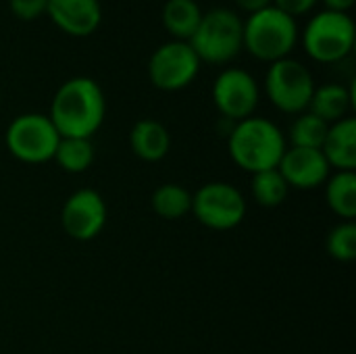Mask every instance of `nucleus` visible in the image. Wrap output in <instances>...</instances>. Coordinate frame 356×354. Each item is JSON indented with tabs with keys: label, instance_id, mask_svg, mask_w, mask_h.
Masks as SVG:
<instances>
[{
	"label": "nucleus",
	"instance_id": "obj_21",
	"mask_svg": "<svg viewBox=\"0 0 356 354\" xmlns=\"http://www.w3.org/2000/svg\"><path fill=\"white\" fill-rule=\"evenodd\" d=\"M250 190H252L254 200L261 207L275 209V207H280L288 198L290 186L284 179V175L280 173V169H267V171L252 173Z\"/></svg>",
	"mask_w": 356,
	"mask_h": 354
},
{
	"label": "nucleus",
	"instance_id": "obj_6",
	"mask_svg": "<svg viewBox=\"0 0 356 354\" xmlns=\"http://www.w3.org/2000/svg\"><path fill=\"white\" fill-rule=\"evenodd\" d=\"M315 79L309 67L296 58H282L269 65L265 75V94L275 108L288 115H300L309 111Z\"/></svg>",
	"mask_w": 356,
	"mask_h": 354
},
{
	"label": "nucleus",
	"instance_id": "obj_9",
	"mask_svg": "<svg viewBox=\"0 0 356 354\" xmlns=\"http://www.w3.org/2000/svg\"><path fill=\"white\" fill-rule=\"evenodd\" d=\"M200 65L202 63L190 42L169 40L150 54L148 79L156 90L177 92L188 88L196 79Z\"/></svg>",
	"mask_w": 356,
	"mask_h": 354
},
{
	"label": "nucleus",
	"instance_id": "obj_5",
	"mask_svg": "<svg viewBox=\"0 0 356 354\" xmlns=\"http://www.w3.org/2000/svg\"><path fill=\"white\" fill-rule=\"evenodd\" d=\"M305 52L317 63H340L344 61L356 42V27L348 13L319 10L315 13L302 31Z\"/></svg>",
	"mask_w": 356,
	"mask_h": 354
},
{
	"label": "nucleus",
	"instance_id": "obj_20",
	"mask_svg": "<svg viewBox=\"0 0 356 354\" xmlns=\"http://www.w3.org/2000/svg\"><path fill=\"white\" fill-rule=\"evenodd\" d=\"M52 161L67 173H83L94 163V144L88 138H60Z\"/></svg>",
	"mask_w": 356,
	"mask_h": 354
},
{
	"label": "nucleus",
	"instance_id": "obj_18",
	"mask_svg": "<svg viewBox=\"0 0 356 354\" xmlns=\"http://www.w3.org/2000/svg\"><path fill=\"white\" fill-rule=\"evenodd\" d=\"M325 198L330 209L346 219L353 221L356 217V173L355 171H338L336 175L327 177L325 182Z\"/></svg>",
	"mask_w": 356,
	"mask_h": 354
},
{
	"label": "nucleus",
	"instance_id": "obj_12",
	"mask_svg": "<svg viewBox=\"0 0 356 354\" xmlns=\"http://www.w3.org/2000/svg\"><path fill=\"white\" fill-rule=\"evenodd\" d=\"M277 169L288 182V186L296 190H315L323 186L332 171L321 150L294 148V146L286 148Z\"/></svg>",
	"mask_w": 356,
	"mask_h": 354
},
{
	"label": "nucleus",
	"instance_id": "obj_10",
	"mask_svg": "<svg viewBox=\"0 0 356 354\" xmlns=\"http://www.w3.org/2000/svg\"><path fill=\"white\" fill-rule=\"evenodd\" d=\"M261 100V88L254 75L240 67L223 69L213 83V102L217 111L232 119L242 121L254 115Z\"/></svg>",
	"mask_w": 356,
	"mask_h": 354
},
{
	"label": "nucleus",
	"instance_id": "obj_8",
	"mask_svg": "<svg viewBox=\"0 0 356 354\" xmlns=\"http://www.w3.org/2000/svg\"><path fill=\"white\" fill-rule=\"evenodd\" d=\"M198 223L209 230L227 232L238 227L246 217L242 192L227 182H211L192 194V211Z\"/></svg>",
	"mask_w": 356,
	"mask_h": 354
},
{
	"label": "nucleus",
	"instance_id": "obj_14",
	"mask_svg": "<svg viewBox=\"0 0 356 354\" xmlns=\"http://www.w3.org/2000/svg\"><path fill=\"white\" fill-rule=\"evenodd\" d=\"M321 152L330 167L338 171L356 169V119L346 117L330 125Z\"/></svg>",
	"mask_w": 356,
	"mask_h": 354
},
{
	"label": "nucleus",
	"instance_id": "obj_1",
	"mask_svg": "<svg viewBox=\"0 0 356 354\" xmlns=\"http://www.w3.org/2000/svg\"><path fill=\"white\" fill-rule=\"evenodd\" d=\"M52 125L60 138H92L106 117V96L92 77L77 75L60 83L50 113Z\"/></svg>",
	"mask_w": 356,
	"mask_h": 354
},
{
	"label": "nucleus",
	"instance_id": "obj_25",
	"mask_svg": "<svg viewBox=\"0 0 356 354\" xmlns=\"http://www.w3.org/2000/svg\"><path fill=\"white\" fill-rule=\"evenodd\" d=\"M319 0H271V4L275 8H280L282 13L290 15L292 19H298L302 15H309Z\"/></svg>",
	"mask_w": 356,
	"mask_h": 354
},
{
	"label": "nucleus",
	"instance_id": "obj_24",
	"mask_svg": "<svg viewBox=\"0 0 356 354\" xmlns=\"http://www.w3.org/2000/svg\"><path fill=\"white\" fill-rule=\"evenodd\" d=\"M48 0H8L10 13L21 21H33L42 15H46Z\"/></svg>",
	"mask_w": 356,
	"mask_h": 354
},
{
	"label": "nucleus",
	"instance_id": "obj_4",
	"mask_svg": "<svg viewBox=\"0 0 356 354\" xmlns=\"http://www.w3.org/2000/svg\"><path fill=\"white\" fill-rule=\"evenodd\" d=\"M300 38L298 23L273 4L248 15L244 21V48L259 61L275 63L288 58Z\"/></svg>",
	"mask_w": 356,
	"mask_h": 354
},
{
	"label": "nucleus",
	"instance_id": "obj_19",
	"mask_svg": "<svg viewBox=\"0 0 356 354\" xmlns=\"http://www.w3.org/2000/svg\"><path fill=\"white\" fill-rule=\"evenodd\" d=\"M152 211L169 221L181 219L192 211V194L179 184H163L152 192Z\"/></svg>",
	"mask_w": 356,
	"mask_h": 354
},
{
	"label": "nucleus",
	"instance_id": "obj_17",
	"mask_svg": "<svg viewBox=\"0 0 356 354\" xmlns=\"http://www.w3.org/2000/svg\"><path fill=\"white\" fill-rule=\"evenodd\" d=\"M200 19L202 8L196 0H167L163 6V25L173 40L190 42Z\"/></svg>",
	"mask_w": 356,
	"mask_h": 354
},
{
	"label": "nucleus",
	"instance_id": "obj_15",
	"mask_svg": "<svg viewBox=\"0 0 356 354\" xmlns=\"http://www.w3.org/2000/svg\"><path fill=\"white\" fill-rule=\"evenodd\" d=\"M129 146L138 159H142L146 163H156L169 154L171 136L161 121L140 119L138 123H134V127L129 131Z\"/></svg>",
	"mask_w": 356,
	"mask_h": 354
},
{
	"label": "nucleus",
	"instance_id": "obj_11",
	"mask_svg": "<svg viewBox=\"0 0 356 354\" xmlns=\"http://www.w3.org/2000/svg\"><path fill=\"white\" fill-rule=\"evenodd\" d=\"M106 202L104 198L90 188L73 192L60 213L63 230L69 238L77 242H90L94 240L106 225Z\"/></svg>",
	"mask_w": 356,
	"mask_h": 354
},
{
	"label": "nucleus",
	"instance_id": "obj_16",
	"mask_svg": "<svg viewBox=\"0 0 356 354\" xmlns=\"http://www.w3.org/2000/svg\"><path fill=\"white\" fill-rule=\"evenodd\" d=\"M355 102V94L350 88L342 86V83H323L319 88H315L309 111L313 115H317L319 119H323L327 125L346 119L348 111Z\"/></svg>",
	"mask_w": 356,
	"mask_h": 354
},
{
	"label": "nucleus",
	"instance_id": "obj_27",
	"mask_svg": "<svg viewBox=\"0 0 356 354\" xmlns=\"http://www.w3.org/2000/svg\"><path fill=\"white\" fill-rule=\"evenodd\" d=\"M325 4V10H336V13H348L355 6L356 0H321Z\"/></svg>",
	"mask_w": 356,
	"mask_h": 354
},
{
	"label": "nucleus",
	"instance_id": "obj_2",
	"mask_svg": "<svg viewBox=\"0 0 356 354\" xmlns=\"http://www.w3.org/2000/svg\"><path fill=\"white\" fill-rule=\"evenodd\" d=\"M286 148L288 144L282 129L273 121L254 115L238 121L227 138L232 161L248 173L277 169Z\"/></svg>",
	"mask_w": 356,
	"mask_h": 354
},
{
	"label": "nucleus",
	"instance_id": "obj_23",
	"mask_svg": "<svg viewBox=\"0 0 356 354\" xmlns=\"http://www.w3.org/2000/svg\"><path fill=\"white\" fill-rule=\"evenodd\" d=\"M327 252L340 263H350L356 259V225L353 221L338 223L327 236Z\"/></svg>",
	"mask_w": 356,
	"mask_h": 354
},
{
	"label": "nucleus",
	"instance_id": "obj_7",
	"mask_svg": "<svg viewBox=\"0 0 356 354\" xmlns=\"http://www.w3.org/2000/svg\"><path fill=\"white\" fill-rule=\"evenodd\" d=\"M4 140H6L8 152L17 161L40 165V163H48L54 159L60 136L48 115L23 113L10 121V125L6 127Z\"/></svg>",
	"mask_w": 356,
	"mask_h": 354
},
{
	"label": "nucleus",
	"instance_id": "obj_22",
	"mask_svg": "<svg viewBox=\"0 0 356 354\" xmlns=\"http://www.w3.org/2000/svg\"><path fill=\"white\" fill-rule=\"evenodd\" d=\"M330 125L313 115L311 111L300 113L290 127V144L294 148H317L321 150Z\"/></svg>",
	"mask_w": 356,
	"mask_h": 354
},
{
	"label": "nucleus",
	"instance_id": "obj_26",
	"mask_svg": "<svg viewBox=\"0 0 356 354\" xmlns=\"http://www.w3.org/2000/svg\"><path fill=\"white\" fill-rule=\"evenodd\" d=\"M236 6L240 10H244L246 15H252V13H259L267 6H271V0H234Z\"/></svg>",
	"mask_w": 356,
	"mask_h": 354
},
{
	"label": "nucleus",
	"instance_id": "obj_13",
	"mask_svg": "<svg viewBox=\"0 0 356 354\" xmlns=\"http://www.w3.org/2000/svg\"><path fill=\"white\" fill-rule=\"evenodd\" d=\"M46 15L67 35L88 38L102 23L100 0H48Z\"/></svg>",
	"mask_w": 356,
	"mask_h": 354
},
{
	"label": "nucleus",
	"instance_id": "obj_3",
	"mask_svg": "<svg viewBox=\"0 0 356 354\" xmlns=\"http://www.w3.org/2000/svg\"><path fill=\"white\" fill-rule=\"evenodd\" d=\"M200 63L227 65L244 50V19L238 10L215 6L202 13L200 25L190 38Z\"/></svg>",
	"mask_w": 356,
	"mask_h": 354
}]
</instances>
